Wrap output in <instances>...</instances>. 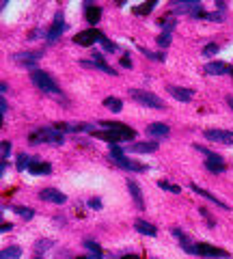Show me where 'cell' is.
Instances as JSON below:
<instances>
[{"instance_id":"obj_1","label":"cell","mask_w":233,"mask_h":259,"mask_svg":"<svg viewBox=\"0 0 233 259\" xmlns=\"http://www.w3.org/2000/svg\"><path fill=\"white\" fill-rule=\"evenodd\" d=\"M30 80H32V84H35L37 89L43 91V93L61 95V86H58L56 82H54V78H52L50 74H46V72H39V69H35V72L30 74Z\"/></svg>"},{"instance_id":"obj_2","label":"cell","mask_w":233,"mask_h":259,"mask_svg":"<svg viewBox=\"0 0 233 259\" xmlns=\"http://www.w3.org/2000/svg\"><path fill=\"white\" fill-rule=\"evenodd\" d=\"M97 138L108 140V143H123V140H134L136 138V130L129 126H123L121 130H106V132H95Z\"/></svg>"},{"instance_id":"obj_3","label":"cell","mask_w":233,"mask_h":259,"mask_svg":"<svg viewBox=\"0 0 233 259\" xmlns=\"http://www.w3.org/2000/svg\"><path fill=\"white\" fill-rule=\"evenodd\" d=\"M129 95H132L134 100H136L138 104H143V106L155 108V110H164V108H166L164 102H162L155 93H149V91H143V89H132V91H129Z\"/></svg>"},{"instance_id":"obj_4","label":"cell","mask_w":233,"mask_h":259,"mask_svg":"<svg viewBox=\"0 0 233 259\" xmlns=\"http://www.w3.org/2000/svg\"><path fill=\"white\" fill-rule=\"evenodd\" d=\"M30 143H63V134L61 130H54V128H39L37 132L30 134Z\"/></svg>"},{"instance_id":"obj_5","label":"cell","mask_w":233,"mask_h":259,"mask_svg":"<svg viewBox=\"0 0 233 259\" xmlns=\"http://www.w3.org/2000/svg\"><path fill=\"white\" fill-rule=\"evenodd\" d=\"M110 160L115 162L117 166H121V169H126V171H136V173H143V171H147V166H145V164H140V162H134V160H128V158H123V151L119 149V147H112V149H110Z\"/></svg>"},{"instance_id":"obj_6","label":"cell","mask_w":233,"mask_h":259,"mask_svg":"<svg viewBox=\"0 0 233 259\" xmlns=\"http://www.w3.org/2000/svg\"><path fill=\"white\" fill-rule=\"evenodd\" d=\"M192 147H194V149H199V151H203V154H205V158H207V162H205L207 171H212V173H223V171L227 169L220 155H216V154H212V151H207L205 147H201V145H192Z\"/></svg>"},{"instance_id":"obj_7","label":"cell","mask_w":233,"mask_h":259,"mask_svg":"<svg viewBox=\"0 0 233 259\" xmlns=\"http://www.w3.org/2000/svg\"><path fill=\"white\" fill-rule=\"evenodd\" d=\"M100 37H102V32L97 28H86L74 37V43H78V46H93L95 41H100Z\"/></svg>"},{"instance_id":"obj_8","label":"cell","mask_w":233,"mask_h":259,"mask_svg":"<svg viewBox=\"0 0 233 259\" xmlns=\"http://www.w3.org/2000/svg\"><path fill=\"white\" fill-rule=\"evenodd\" d=\"M197 255L229 259V257H231V253H227V251H223V248H218V246H212V244H205V242H201V244H197Z\"/></svg>"},{"instance_id":"obj_9","label":"cell","mask_w":233,"mask_h":259,"mask_svg":"<svg viewBox=\"0 0 233 259\" xmlns=\"http://www.w3.org/2000/svg\"><path fill=\"white\" fill-rule=\"evenodd\" d=\"M205 138L220 145H233V132L229 130H205Z\"/></svg>"},{"instance_id":"obj_10","label":"cell","mask_w":233,"mask_h":259,"mask_svg":"<svg viewBox=\"0 0 233 259\" xmlns=\"http://www.w3.org/2000/svg\"><path fill=\"white\" fill-rule=\"evenodd\" d=\"M39 199H43V201H48V203H56V205L67 203V197H65L61 190H56V188H43L39 192Z\"/></svg>"},{"instance_id":"obj_11","label":"cell","mask_w":233,"mask_h":259,"mask_svg":"<svg viewBox=\"0 0 233 259\" xmlns=\"http://www.w3.org/2000/svg\"><path fill=\"white\" fill-rule=\"evenodd\" d=\"M84 65V67H93V69H100V72H104V74H110V76H115L117 74V69H112L110 65H106L104 63V56H102L100 52H95V61H86V58H82L80 61Z\"/></svg>"},{"instance_id":"obj_12","label":"cell","mask_w":233,"mask_h":259,"mask_svg":"<svg viewBox=\"0 0 233 259\" xmlns=\"http://www.w3.org/2000/svg\"><path fill=\"white\" fill-rule=\"evenodd\" d=\"M166 91L180 102H190L192 95H194L192 89H181V86H175V84H166Z\"/></svg>"},{"instance_id":"obj_13","label":"cell","mask_w":233,"mask_h":259,"mask_svg":"<svg viewBox=\"0 0 233 259\" xmlns=\"http://www.w3.org/2000/svg\"><path fill=\"white\" fill-rule=\"evenodd\" d=\"M63 30H65V18H63V13H56L54 15V26L48 30V41L58 39V35H61Z\"/></svg>"},{"instance_id":"obj_14","label":"cell","mask_w":233,"mask_h":259,"mask_svg":"<svg viewBox=\"0 0 233 259\" xmlns=\"http://www.w3.org/2000/svg\"><path fill=\"white\" fill-rule=\"evenodd\" d=\"M134 229L138 231V233H143V235H158V229H155V225H151L147 223V220H143V218H136L134 220Z\"/></svg>"},{"instance_id":"obj_15","label":"cell","mask_w":233,"mask_h":259,"mask_svg":"<svg viewBox=\"0 0 233 259\" xmlns=\"http://www.w3.org/2000/svg\"><path fill=\"white\" fill-rule=\"evenodd\" d=\"M169 132L171 130L166 123H149L147 126V134L154 138H164V136H169Z\"/></svg>"},{"instance_id":"obj_16","label":"cell","mask_w":233,"mask_h":259,"mask_svg":"<svg viewBox=\"0 0 233 259\" xmlns=\"http://www.w3.org/2000/svg\"><path fill=\"white\" fill-rule=\"evenodd\" d=\"M192 190L194 192H197V194H201V197L203 199H207V201H212V203H216V205H220V207H223V209H229V205H227L225 201H220V199L218 197H214V194L212 192H209V190H205V188H201V186H197V183H192Z\"/></svg>"},{"instance_id":"obj_17","label":"cell","mask_w":233,"mask_h":259,"mask_svg":"<svg viewBox=\"0 0 233 259\" xmlns=\"http://www.w3.org/2000/svg\"><path fill=\"white\" fill-rule=\"evenodd\" d=\"M128 190H129V194L134 197V203H136V207L138 209H145V201H143V192H140V188H138V183L136 181H132L129 180L128 181Z\"/></svg>"},{"instance_id":"obj_18","label":"cell","mask_w":233,"mask_h":259,"mask_svg":"<svg viewBox=\"0 0 233 259\" xmlns=\"http://www.w3.org/2000/svg\"><path fill=\"white\" fill-rule=\"evenodd\" d=\"M203 69H205V74H218V76H220V74H229V72H231V69L227 67L225 63H220V61H209Z\"/></svg>"},{"instance_id":"obj_19","label":"cell","mask_w":233,"mask_h":259,"mask_svg":"<svg viewBox=\"0 0 233 259\" xmlns=\"http://www.w3.org/2000/svg\"><path fill=\"white\" fill-rule=\"evenodd\" d=\"M11 58L18 63H35L37 58H41V52H20V54H13Z\"/></svg>"},{"instance_id":"obj_20","label":"cell","mask_w":233,"mask_h":259,"mask_svg":"<svg viewBox=\"0 0 233 259\" xmlns=\"http://www.w3.org/2000/svg\"><path fill=\"white\" fill-rule=\"evenodd\" d=\"M28 171L32 175H48L52 171L50 162H35V164H28Z\"/></svg>"},{"instance_id":"obj_21","label":"cell","mask_w":233,"mask_h":259,"mask_svg":"<svg viewBox=\"0 0 233 259\" xmlns=\"http://www.w3.org/2000/svg\"><path fill=\"white\" fill-rule=\"evenodd\" d=\"M9 209H11V212H15V214H20L22 218H26V220H30L32 216H35V209H30V207H22V205H9Z\"/></svg>"},{"instance_id":"obj_22","label":"cell","mask_w":233,"mask_h":259,"mask_svg":"<svg viewBox=\"0 0 233 259\" xmlns=\"http://www.w3.org/2000/svg\"><path fill=\"white\" fill-rule=\"evenodd\" d=\"M132 151H138V154H154V151H158V145L155 143H136L132 147Z\"/></svg>"},{"instance_id":"obj_23","label":"cell","mask_w":233,"mask_h":259,"mask_svg":"<svg viewBox=\"0 0 233 259\" xmlns=\"http://www.w3.org/2000/svg\"><path fill=\"white\" fill-rule=\"evenodd\" d=\"M22 248L20 246H9L4 251H0V259H20Z\"/></svg>"},{"instance_id":"obj_24","label":"cell","mask_w":233,"mask_h":259,"mask_svg":"<svg viewBox=\"0 0 233 259\" xmlns=\"http://www.w3.org/2000/svg\"><path fill=\"white\" fill-rule=\"evenodd\" d=\"M100 18H102V9L100 7H89V9H86V22H89V24H97Z\"/></svg>"},{"instance_id":"obj_25","label":"cell","mask_w":233,"mask_h":259,"mask_svg":"<svg viewBox=\"0 0 233 259\" xmlns=\"http://www.w3.org/2000/svg\"><path fill=\"white\" fill-rule=\"evenodd\" d=\"M104 106H106V108H110L112 112H119V110L123 108V102H121V100H117V97H106V100H104Z\"/></svg>"},{"instance_id":"obj_26","label":"cell","mask_w":233,"mask_h":259,"mask_svg":"<svg viewBox=\"0 0 233 259\" xmlns=\"http://www.w3.org/2000/svg\"><path fill=\"white\" fill-rule=\"evenodd\" d=\"M84 246H86V248H89V251H91V255H93V257H91V259H102V248H100V246H97V244H95V242H91V240H86V242H84Z\"/></svg>"},{"instance_id":"obj_27","label":"cell","mask_w":233,"mask_h":259,"mask_svg":"<svg viewBox=\"0 0 233 259\" xmlns=\"http://www.w3.org/2000/svg\"><path fill=\"white\" fill-rule=\"evenodd\" d=\"M155 4H158V0H147V2H145V4H140V7L136 9V13H138V15H145V13H149V11L154 9Z\"/></svg>"},{"instance_id":"obj_28","label":"cell","mask_w":233,"mask_h":259,"mask_svg":"<svg viewBox=\"0 0 233 259\" xmlns=\"http://www.w3.org/2000/svg\"><path fill=\"white\" fill-rule=\"evenodd\" d=\"M160 188H164V190H169L173 194H180L181 192L180 186H175V183H169V181H160Z\"/></svg>"},{"instance_id":"obj_29","label":"cell","mask_w":233,"mask_h":259,"mask_svg":"<svg viewBox=\"0 0 233 259\" xmlns=\"http://www.w3.org/2000/svg\"><path fill=\"white\" fill-rule=\"evenodd\" d=\"M169 43H171V32L166 30V32H162V35L158 37V46H160V48H166Z\"/></svg>"},{"instance_id":"obj_30","label":"cell","mask_w":233,"mask_h":259,"mask_svg":"<svg viewBox=\"0 0 233 259\" xmlns=\"http://www.w3.org/2000/svg\"><path fill=\"white\" fill-rule=\"evenodd\" d=\"M18 169H20V171L28 169V155H26V154H20V155H18Z\"/></svg>"},{"instance_id":"obj_31","label":"cell","mask_w":233,"mask_h":259,"mask_svg":"<svg viewBox=\"0 0 233 259\" xmlns=\"http://www.w3.org/2000/svg\"><path fill=\"white\" fill-rule=\"evenodd\" d=\"M100 41H102V46H104V48H106L108 52H117V46H112V41H108V39H106L104 35L100 37Z\"/></svg>"},{"instance_id":"obj_32","label":"cell","mask_w":233,"mask_h":259,"mask_svg":"<svg viewBox=\"0 0 233 259\" xmlns=\"http://www.w3.org/2000/svg\"><path fill=\"white\" fill-rule=\"evenodd\" d=\"M218 43H212V46H207V48H205V50H203V54H205V56H212V54H216V52H218Z\"/></svg>"},{"instance_id":"obj_33","label":"cell","mask_w":233,"mask_h":259,"mask_svg":"<svg viewBox=\"0 0 233 259\" xmlns=\"http://www.w3.org/2000/svg\"><path fill=\"white\" fill-rule=\"evenodd\" d=\"M9 147H11V145L7 143V140H2V143H0V154H2V155H9Z\"/></svg>"},{"instance_id":"obj_34","label":"cell","mask_w":233,"mask_h":259,"mask_svg":"<svg viewBox=\"0 0 233 259\" xmlns=\"http://www.w3.org/2000/svg\"><path fill=\"white\" fill-rule=\"evenodd\" d=\"M89 205H91L93 209H102V201H97V199H93V201H91Z\"/></svg>"},{"instance_id":"obj_35","label":"cell","mask_w":233,"mask_h":259,"mask_svg":"<svg viewBox=\"0 0 233 259\" xmlns=\"http://www.w3.org/2000/svg\"><path fill=\"white\" fill-rule=\"evenodd\" d=\"M11 229H13V225H9V223L0 225V233H2V231H11Z\"/></svg>"},{"instance_id":"obj_36","label":"cell","mask_w":233,"mask_h":259,"mask_svg":"<svg viewBox=\"0 0 233 259\" xmlns=\"http://www.w3.org/2000/svg\"><path fill=\"white\" fill-rule=\"evenodd\" d=\"M7 110V102H4V97L0 95V112H4Z\"/></svg>"},{"instance_id":"obj_37","label":"cell","mask_w":233,"mask_h":259,"mask_svg":"<svg viewBox=\"0 0 233 259\" xmlns=\"http://www.w3.org/2000/svg\"><path fill=\"white\" fill-rule=\"evenodd\" d=\"M129 65H132V63H129V58L123 56V67H129Z\"/></svg>"},{"instance_id":"obj_38","label":"cell","mask_w":233,"mask_h":259,"mask_svg":"<svg viewBox=\"0 0 233 259\" xmlns=\"http://www.w3.org/2000/svg\"><path fill=\"white\" fill-rule=\"evenodd\" d=\"M227 104H229V106H231V110H233V97H231V95L227 97Z\"/></svg>"},{"instance_id":"obj_39","label":"cell","mask_w":233,"mask_h":259,"mask_svg":"<svg viewBox=\"0 0 233 259\" xmlns=\"http://www.w3.org/2000/svg\"><path fill=\"white\" fill-rule=\"evenodd\" d=\"M121 259H138V257H136V255H123Z\"/></svg>"},{"instance_id":"obj_40","label":"cell","mask_w":233,"mask_h":259,"mask_svg":"<svg viewBox=\"0 0 233 259\" xmlns=\"http://www.w3.org/2000/svg\"><path fill=\"white\" fill-rule=\"evenodd\" d=\"M0 123H2V112H0Z\"/></svg>"},{"instance_id":"obj_41","label":"cell","mask_w":233,"mask_h":259,"mask_svg":"<svg viewBox=\"0 0 233 259\" xmlns=\"http://www.w3.org/2000/svg\"><path fill=\"white\" fill-rule=\"evenodd\" d=\"M76 259H86V257H76Z\"/></svg>"},{"instance_id":"obj_42","label":"cell","mask_w":233,"mask_h":259,"mask_svg":"<svg viewBox=\"0 0 233 259\" xmlns=\"http://www.w3.org/2000/svg\"><path fill=\"white\" fill-rule=\"evenodd\" d=\"M37 259H39V257H37Z\"/></svg>"}]
</instances>
